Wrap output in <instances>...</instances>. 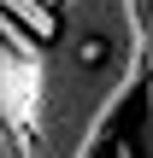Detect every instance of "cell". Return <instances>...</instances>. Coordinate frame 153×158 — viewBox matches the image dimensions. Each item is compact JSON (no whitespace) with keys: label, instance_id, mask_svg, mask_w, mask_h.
I'll return each instance as SVG.
<instances>
[{"label":"cell","instance_id":"obj_5","mask_svg":"<svg viewBox=\"0 0 153 158\" xmlns=\"http://www.w3.org/2000/svg\"><path fill=\"white\" fill-rule=\"evenodd\" d=\"M0 158H29V135L0 111Z\"/></svg>","mask_w":153,"mask_h":158},{"label":"cell","instance_id":"obj_1","mask_svg":"<svg viewBox=\"0 0 153 158\" xmlns=\"http://www.w3.org/2000/svg\"><path fill=\"white\" fill-rule=\"evenodd\" d=\"M153 76V0H59L41 59L29 158H94Z\"/></svg>","mask_w":153,"mask_h":158},{"label":"cell","instance_id":"obj_3","mask_svg":"<svg viewBox=\"0 0 153 158\" xmlns=\"http://www.w3.org/2000/svg\"><path fill=\"white\" fill-rule=\"evenodd\" d=\"M35 100H41V64H29V59H18L6 41H0V111L29 135V123H35Z\"/></svg>","mask_w":153,"mask_h":158},{"label":"cell","instance_id":"obj_4","mask_svg":"<svg viewBox=\"0 0 153 158\" xmlns=\"http://www.w3.org/2000/svg\"><path fill=\"white\" fill-rule=\"evenodd\" d=\"M136 152L153 158V76H147V88H142V100H136Z\"/></svg>","mask_w":153,"mask_h":158},{"label":"cell","instance_id":"obj_2","mask_svg":"<svg viewBox=\"0 0 153 158\" xmlns=\"http://www.w3.org/2000/svg\"><path fill=\"white\" fill-rule=\"evenodd\" d=\"M53 29H59V6H47V0H0V41L18 59L41 64Z\"/></svg>","mask_w":153,"mask_h":158},{"label":"cell","instance_id":"obj_6","mask_svg":"<svg viewBox=\"0 0 153 158\" xmlns=\"http://www.w3.org/2000/svg\"><path fill=\"white\" fill-rule=\"evenodd\" d=\"M112 158H142V152H136V141H118V147H112Z\"/></svg>","mask_w":153,"mask_h":158}]
</instances>
